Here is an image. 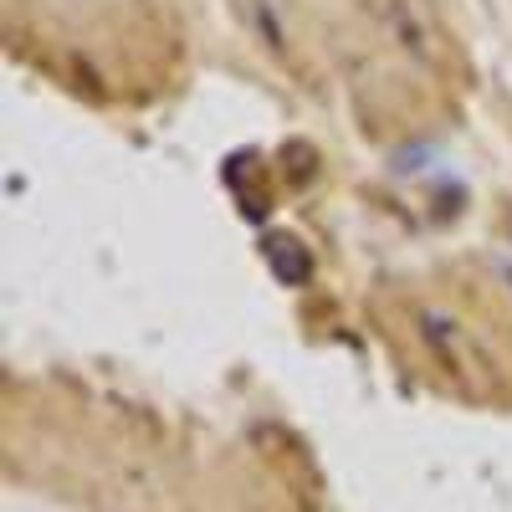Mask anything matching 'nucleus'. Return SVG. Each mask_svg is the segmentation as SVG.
<instances>
[{"label":"nucleus","instance_id":"nucleus-1","mask_svg":"<svg viewBox=\"0 0 512 512\" xmlns=\"http://www.w3.org/2000/svg\"><path fill=\"white\" fill-rule=\"evenodd\" d=\"M272 262H277V277H287V282H308V272H313V262L297 251V241H272Z\"/></svg>","mask_w":512,"mask_h":512},{"label":"nucleus","instance_id":"nucleus-2","mask_svg":"<svg viewBox=\"0 0 512 512\" xmlns=\"http://www.w3.org/2000/svg\"><path fill=\"white\" fill-rule=\"evenodd\" d=\"M502 277H507V282H512V267H502Z\"/></svg>","mask_w":512,"mask_h":512}]
</instances>
